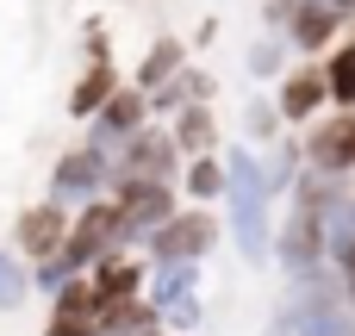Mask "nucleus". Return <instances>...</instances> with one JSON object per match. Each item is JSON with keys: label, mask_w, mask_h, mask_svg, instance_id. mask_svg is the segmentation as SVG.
Returning <instances> with one entry per match:
<instances>
[{"label": "nucleus", "mask_w": 355, "mask_h": 336, "mask_svg": "<svg viewBox=\"0 0 355 336\" xmlns=\"http://www.w3.org/2000/svg\"><path fill=\"white\" fill-rule=\"evenodd\" d=\"M175 187H181L187 206H212V200H225V156H187Z\"/></svg>", "instance_id": "17"}, {"label": "nucleus", "mask_w": 355, "mask_h": 336, "mask_svg": "<svg viewBox=\"0 0 355 336\" xmlns=\"http://www.w3.org/2000/svg\"><path fill=\"white\" fill-rule=\"evenodd\" d=\"M106 193H112V156H100L94 143H75V150L56 156V168H50V193H44V200H56V206L75 218V212H87V206L106 200Z\"/></svg>", "instance_id": "2"}, {"label": "nucleus", "mask_w": 355, "mask_h": 336, "mask_svg": "<svg viewBox=\"0 0 355 336\" xmlns=\"http://www.w3.org/2000/svg\"><path fill=\"white\" fill-rule=\"evenodd\" d=\"M300 150H306V168L324 175V181H343L355 175V112H324L300 131Z\"/></svg>", "instance_id": "7"}, {"label": "nucleus", "mask_w": 355, "mask_h": 336, "mask_svg": "<svg viewBox=\"0 0 355 336\" xmlns=\"http://www.w3.org/2000/svg\"><path fill=\"white\" fill-rule=\"evenodd\" d=\"M119 181H181V150L162 125H144L119 156H112V187Z\"/></svg>", "instance_id": "8"}, {"label": "nucleus", "mask_w": 355, "mask_h": 336, "mask_svg": "<svg viewBox=\"0 0 355 336\" xmlns=\"http://www.w3.org/2000/svg\"><path fill=\"white\" fill-rule=\"evenodd\" d=\"M324 6H331V12H337L343 25H349V19H355V0H324Z\"/></svg>", "instance_id": "30"}, {"label": "nucleus", "mask_w": 355, "mask_h": 336, "mask_svg": "<svg viewBox=\"0 0 355 336\" xmlns=\"http://www.w3.org/2000/svg\"><path fill=\"white\" fill-rule=\"evenodd\" d=\"M144 125H150V100H144V94L125 81V87H119V94H112V100H106V106L87 118V143H94L100 156H119V150H125V143H131Z\"/></svg>", "instance_id": "9"}, {"label": "nucleus", "mask_w": 355, "mask_h": 336, "mask_svg": "<svg viewBox=\"0 0 355 336\" xmlns=\"http://www.w3.org/2000/svg\"><path fill=\"white\" fill-rule=\"evenodd\" d=\"M225 200H231V243L237 256L256 268L275 256V193H268V168H262V150L250 143H231L225 150Z\"/></svg>", "instance_id": "1"}, {"label": "nucleus", "mask_w": 355, "mask_h": 336, "mask_svg": "<svg viewBox=\"0 0 355 336\" xmlns=\"http://www.w3.org/2000/svg\"><path fill=\"white\" fill-rule=\"evenodd\" d=\"M168 137H175L181 162L187 156H218V118H212V106H181L168 118Z\"/></svg>", "instance_id": "15"}, {"label": "nucleus", "mask_w": 355, "mask_h": 336, "mask_svg": "<svg viewBox=\"0 0 355 336\" xmlns=\"http://www.w3.org/2000/svg\"><path fill=\"white\" fill-rule=\"evenodd\" d=\"M144 262H131L125 249L119 256H106L100 268H87V287H94V299H100V312L106 306H125V299H144Z\"/></svg>", "instance_id": "12"}, {"label": "nucleus", "mask_w": 355, "mask_h": 336, "mask_svg": "<svg viewBox=\"0 0 355 336\" xmlns=\"http://www.w3.org/2000/svg\"><path fill=\"white\" fill-rule=\"evenodd\" d=\"M44 336H100V324H94V318H62V312H50Z\"/></svg>", "instance_id": "29"}, {"label": "nucleus", "mask_w": 355, "mask_h": 336, "mask_svg": "<svg viewBox=\"0 0 355 336\" xmlns=\"http://www.w3.org/2000/svg\"><path fill=\"white\" fill-rule=\"evenodd\" d=\"M324 81H331V106L337 112H355V31L324 56Z\"/></svg>", "instance_id": "18"}, {"label": "nucleus", "mask_w": 355, "mask_h": 336, "mask_svg": "<svg viewBox=\"0 0 355 336\" xmlns=\"http://www.w3.org/2000/svg\"><path fill=\"white\" fill-rule=\"evenodd\" d=\"M262 168H268V193L287 200V193L300 187V175H306V150H300V143H275V150L262 156Z\"/></svg>", "instance_id": "21"}, {"label": "nucleus", "mask_w": 355, "mask_h": 336, "mask_svg": "<svg viewBox=\"0 0 355 336\" xmlns=\"http://www.w3.org/2000/svg\"><path fill=\"white\" fill-rule=\"evenodd\" d=\"M181 69H187V50H181V37H156V44L144 50V62H137L131 87H137V94H156V87H168Z\"/></svg>", "instance_id": "16"}, {"label": "nucleus", "mask_w": 355, "mask_h": 336, "mask_svg": "<svg viewBox=\"0 0 355 336\" xmlns=\"http://www.w3.org/2000/svg\"><path fill=\"white\" fill-rule=\"evenodd\" d=\"M119 87H125V81H119V69H112V62H87V69L75 75V87H69V118H81V125H87V118H94Z\"/></svg>", "instance_id": "14"}, {"label": "nucleus", "mask_w": 355, "mask_h": 336, "mask_svg": "<svg viewBox=\"0 0 355 336\" xmlns=\"http://www.w3.org/2000/svg\"><path fill=\"white\" fill-rule=\"evenodd\" d=\"M175 87H181V100H187V106H212V75H206V69H193V62H187V69L175 75Z\"/></svg>", "instance_id": "27"}, {"label": "nucleus", "mask_w": 355, "mask_h": 336, "mask_svg": "<svg viewBox=\"0 0 355 336\" xmlns=\"http://www.w3.org/2000/svg\"><path fill=\"white\" fill-rule=\"evenodd\" d=\"M106 200H112L119 218H125V243H150V237L181 212V187H175V181H119Z\"/></svg>", "instance_id": "4"}, {"label": "nucleus", "mask_w": 355, "mask_h": 336, "mask_svg": "<svg viewBox=\"0 0 355 336\" xmlns=\"http://www.w3.org/2000/svg\"><path fill=\"white\" fill-rule=\"evenodd\" d=\"M137 336H168V330H137Z\"/></svg>", "instance_id": "32"}, {"label": "nucleus", "mask_w": 355, "mask_h": 336, "mask_svg": "<svg viewBox=\"0 0 355 336\" xmlns=\"http://www.w3.org/2000/svg\"><path fill=\"white\" fill-rule=\"evenodd\" d=\"M200 324H206V306H200V293H193V299H181L175 312H162V330H168V336H187V330H200Z\"/></svg>", "instance_id": "26"}, {"label": "nucleus", "mask_w": 355, "mask_h": 336, "mask_svg": "<svg viewBox=\"0 0 355 336\" xmlns=\"http://www.w3.org/2000/svg\"><path fill=\"white\" fill-rule=\"evenodd\" d=\"M119 249H131V243H125V218H119V206H112V200H94L87 212H75V218H69L62 262H69L75 274L100 268V262H106V256H119Z\"/></svg>", "instance_id": "3"}, {"label": "nucleus", "mask_w": 355, "mask_h": 336, "mask_svg": "<svg viewBox=\"0 0 355 336\" xmlns=\"http://www.w3.org/2000/svg\"><path fill=\"white\" fill-rule=\"evenodd\" d=\"M75 281V268L62 262V256H50V262H31V293H44V299H56L62 287Z\"/></svg>", "instance_id": "25"}, {"label": "nucleus", "mask_w": 355, "mask_h": 336, "mask_svg": "<svg viewBox=\"0 0 355 336\" xmlns=\"http://www.w3.org/2000/svg\"><path fill=\"white\" fill-rule=\"evenodd\" d=\"M50 312H62V318H94L100 324V299H94V287H87V274H75L56 299H50Z\"/></svg>", "instance_id": "24"}, {"label": "nucleus", "mask_w": 355, "mask_h": 336, "mask_svg": "<svg viewBox=\"0 0 355 336\" xmlns=\"http://www.w3.org/2000/svg\"><path fill=\"white\" fill-rule=\"evenodd\" d=\"M243 143L250 150H275L281 143V106L275 100H262V94L243 100Z\"/></svg>", "instance_id": "20"}, {"label": "nucleus", "mask_w": 355, "mask_h": 336, "mask_svg": "<svg viewBox=\"0 0 355 336\" xmlns=\"http://www.w3.org/2000/svg\"><path fill=\"white\" fill-rule=\"evenodd\" d=\"M81 50H87V62H112V37H106V25H100V19H87V25H81Z\"/></svg>", "instance_id": "28"}, {"label": "nucleus", "mask_w": 355, "mask_h": 336, "mask_svg": "<svg viewBox=\"0 0 355 336\" xmlns=\"http://www.w3.org/2000/svg\"><path fill=\"white\" fill-rule=\"evenodd\" d=\"M25 299H31V262L0 249V312H19Z\"/></svg>", "instance_id": "23"}, {"label": "nucleus", "mask_w": 355, "mask_h": 336, "mask_svg": "<svg viewBox=\"0 0 355 336\" xmlns=\"http://www.w3.org/2000/svg\"><path fill=\"white\" fill-rule=\"evenodd\" d=\"M275 106H281V125H312V118H324L331 112V81H324V62H300V69H287L281 75V94H275Z\"/></svg>", "instance_id": "10"}, {"label": "nucleus", "mask_w": 355, "mask_h": 336, "mask_svg": "<svg viewBox=\"0 0 355 336\" xmlns=\"http://www.w3.org/2000/svg\"><path fill=\"white\" fill-rule=\"evenodd\" d=\"M137 330H162V312L150 299H125L100 312V336H137Z\"/></svg>", "instance_id": "19"}, {"label": "nucleus", "mask_w": 355, "mask_h": 336, "mask_svg": "<svg viewBox=\"0 0 355 336\" xmlns=\"http://www.w3.org/2000/svg\"><path fill=\"white\" fill-rule=\"evenodd\" d=\"M268 25L287 37V50L300 56H331L337 50V31L343 19L324 6V0H268Z\"/></svg>", "instance_id": "6"}, {"label": "nucleus", "mask_w": 355, "mask_h": 336, "mask_svg": "<svg viewBox=\"0 0 355 336\" xmlns=\"http://www.w3.org/2000/svg\"><path fill=\"white\" fill-rule=\"evenodd\" d=\"M193 293H200V262H150L144 299H150L156 312H175V306L193 299Z\"/></svg>", "instance_id": "13"}, {"label": "nucleus", "mask_w": 355, "mask_h": 336, "mask_svg": "<svg viewBox=\"0 0 355 336\" xmlns=\"http://www.w3.org/2000/svg\"><path fill=\"white\" fill-rule=\"evenodd\" d=\"M62 237H69V212H62L56 200H37V206H25L19 224H12V256L50 262V256H62Z\"/></svg>", "instance_id": "11"}, {"label": "nucleus", "mask_w": 355, "mask_h": 336, "mask_svg": "<svg viewBox=\"0 0 355 336\" xmlns=\"http://www.w3.org/2000/svg\"><path fill=\"white\" fill-rule=\"evenodd\" d=\"M287 56H293V50H287V37H281V31H268V37H256V44L243 50V69H250L256 81H281V75H287Z\"/></svg>", "instance_id": "22"}, {"label": "nucleus", "mask_w": 355, "mask_h": 336, "mask_svg": "<svg viewBox=\"0 0 355 336\" xmlns=\"http://www.w3.org/2000/svg\"><path fill=\"white\" fill-rule=\"evenodd\" d=\"M218 237H225V224H218L206 206H181V212L144 243V256H150V262H200V268H206V256L218 249Z\"/></svg>", "instance_id": "5"}, {"label": "nucleus", "mask_w": 355, "mask_h": 336, "mask_svg": "<svg viewBox=\"0 0 355 336\" xmlns=\"http://www.w3.org/2000/svg\"><path fill=\"white\" fill-rule=\"evenodd\" d=\"M343 299H349V306H355V281H343Z\"/></svg>", "instance_id": "31"}]
</instances>
